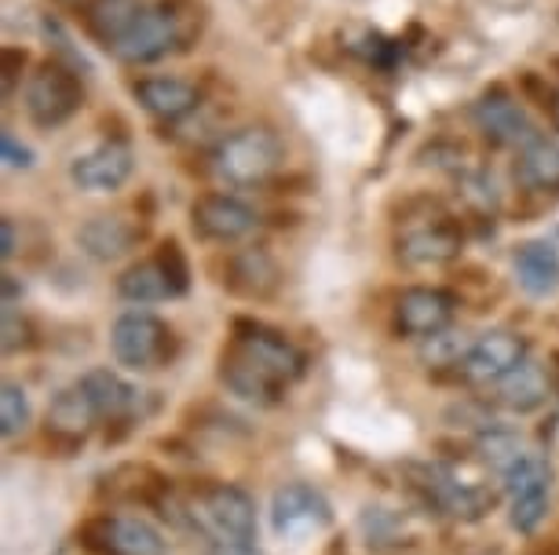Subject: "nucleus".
<instances>
[{
	"label": "nucleus",
	"instance_id": "f257e3e1",
	"mask_svg": "<svg viewBox=\"0 0 559 555\" xmlns=\"http://www.w3.org/2000/svg\"><path fill=\"white\" fill-rule=\"evenodd\" d=\"M205 29V8L198 0H157V4H143L135 15L132 29L114 45L124 67H151L176 51H187L194 37Z\"/></svg>",
	"mask_w": 559,
	"mask_h": 555
},
{
	"label": "nucleus",
	"instance_id": "f03ea898",
	"mask_svg": "<svg viewBox=\"0 0 559 555\" xmlns=\"http://www.w3.org/2000/svg\"><path fill=\"white\" fill-rule=\"evenodd\" d=\"M286 165V146L267 124H246L216 143L209 169L227 186H260Z\"/></svg>",
	"mask_w": 559,
	"mask_h": 555
},
{
	"label": "nucleus",
	"instance_id": "7ed1b4c3",
	"mask_svg": "<svg viewBox=\"0 0 559 555\" xmlns=\"http://www.w3.org/2000/svg\"><path fill=\"white\" fill-rule=\"evenodd\" d=\"M183 505L187 519L213 544H252L257 538V500L235 483H205Z\"/></svg>",
	"mask_w": 559,
	"mask_h": 555
},
{
	"label": "nucleus",
	"instance_id": "20e7f679",
	"mask_svg": "<svg viewBox=\"0 0 559 555\" xmlns=\"http://www.w3.org/2000/svg\"><path fill=\"white\" fill-rule=\"evenodd\" d=\"M81 102H84V88H81L78 70H73L70 62L51 56L29 73L23 107H26V118L34 121L37 129H45V132L62 129V124L81 110Z\"/></svg>",
	"mask_w": 559,
	"mask_h": 555
},
{
	"label": "nucleus",
	"instance_id": "39448f33",
	"mask_svg": "<svg viewBox=\"0 0 559 555\" xmlns=\"http://www.w3.org/2000/svg\"><path fill=\"white\" fill-rule=\"evenodd\" d=\"M110 351L124 370L151 373L176 354V333L151 311H124L110 329Z\"/></svg>",
	"mask_w": 559,
	"mask_h": 555
},
{
	"label": "nucleus",
	"instance_id": "423d86ee",
	"mask_svg": "<svg viewBox=\"0 0 559 555\" xmlns=\"http://www.w3.org/2000/svg\"><path fill=\"white\" fill-rule=\"evenodd\" d=\"M504 490H509L512 530L534 533L545 522L548 500H552V464H548V457L526 449L504 475Z\"/></svg>",
	"mask_w": 559,
	"mask_h": 555
},
{
	"label": "nucleus",
	"instance_id": "0eeeda50",
	"mask_svg": "<svg viewBox=\"0 0 559 555\" xmlns=\"http://www.w3.org/2000/svg\"><path fill=\"white\" fill-rule=\"evenodd\" d=\"M333 508L322 490L311 483H286L271 497V527L282 541H308L314 533L330 530Z\"/></svg>",
	"mask_w": 559,
	"mask_h": 555
},
{
	"label": "nucleus",
	"instance_id": "6e6552de",
	"mask_svg": "<svg viewBox=\"0 0 559 555\" xmlns=\"http://www.w3.org/2000/svg\"><path fill=\"white\" fill-rule=\"evenodd\" d=\"M81 538L96 555H168L162 530L140 516H99L84 522Z\"/></svg>",
	"mask_w": 559,
	"mask_h": 555
},
{
	"label": "nucleus",
	"instance_id": "1a4fd4ad",
	"mask_svg": "<svg viewBox=\"0 0 559 555\" xmlns=\"http://www.w3.org/2000/svg\"><path fill=\"white\" fill-rule=\"evenodd\" d=\"M257 224H260L257 208L224 191H209L202 197H194V205H191V227L202 242L235 245L241 238H249L252 230H257Z\"/></svg>",
	"mask_w": 559,
	"mask_h": 555
},
{
	"label": "nucleus",
	"instance_id": "9d476101",
	"mask_svg": "<svg viewBox=\"0 0 559 555\" xmlns=\"http://www.w3.org/2000/svg\"><path fill=\"white\" fill-rule=\"evenodd\" d=\"M526 359H531V348H526V340L520 337V333L490 329V333H483V337L472 340V348H468V354H464L457 373L476 387H493Z\"/></svg>",
	"mask_w": 559,
	"mask_h": 555
},
{
	"label": "nucleus",
	"instance_id": "9b49d317",
	"mask_svg": "<svg viewBox=\"0 0 559 555\" xmlns=\"http://www.w3.org/2000/svg\"><path fill=\"white\" fill-rule=\"evenodd\" d=\"M132 172H135V154L124 140H107L70 161L73 186H78V191H88V194L121 191V186L132 180Z\"/></svg>",
	"mask_w": 559,
	"mask_h": 555
},
{
	"label": "nucleus",
	"instance_id": "f8f14e48",
	"mask_svg": "<svg viewBox=\"0 0 559 555\" xmlns=\"http://www.w3.org/2000/svg\"><path fill=\"white\" fill-rule=\"evenodd\" d=\"M230 343L246 351L249 359H257L263 370L278 376L282 384L300 381L304 365H308L304 351L286 337V333H278V329H271V326H260V322L238 318L235 322V340H230Z\"/></svg>",
	"mask_w": 559,
	"mask_h": 555
},
{
	"label": "nucleus",
	"instance_id": "ddd939ff",
	"mask_svg": "<svg viewBox=\"0 0 559 555\" xmlns=\"http://www.w3.org/2000/svg\"><path fill=\"white\" fill-rule=\"evenodd\" d=\"M453 311H457V297L439 286H409L399 292L395 300V329L403 337L428 340L436 333L450 329Z\"/></svg>",
	"mask_w": 559,
	"mask_h": 555
},
{
	"label": "nucleus",
	"instance_id": "4468645a",
	"mask_svg": "<svg viewBox=\"0 0 559 555\" xmlns=\"http://www.w3.org/2000/svg\"><path fill=\"white\" fill-rule=\"evenodd\" d=\"M420 490L428 494V500L436 505L439 511L447 516H457V519H483L487 511L493 508V494L487 486L479 483H461L457 471L442 468V464H428L420 468Z\"/></svg>",
	"mask_w": 559,
	"mask_h": 555
},
{
	"label": "nucleus",
	"instance_id": "2eb2a0df",
	"mask_svg": "<svg viewBox=\"0 0 559 555\" xmlns=\"http://www.w3.org/2000/svg\"><path fill=\"white\" fill-rule=\"evenodd\" d=\"M461 245H464V234L453 219L439 216V219H428L420 227H409L403 238H399V260L409 267H447L453 260L461 256Z\"/></svg>",
	"mask_w": 559,
	"mask_h": 555
},
{
	"label": "nucleus",
	"instance_id": "dca6fc26",
	"mask_svg": "<svg viewBox=\"0 0 559 555\" xmlns=\"http://www.w3.org/2000/svg\"><path fill=\"white\" fill-rule=\"evenodd\" d=\"M472 118H476V129L487 135L493 146H515V150H520L526 140L537 135L534 121L526 118V110L504 88L487 92V96L476 102Z\"/></svg>",
	"mask_w": 559,
	"mask_h": 555
},
{
	"label": "nucleus",
	"instance_id": "f3484780",
	"mask_svg": "<svg viewBox=\"0 0 559 555\" xmlns=\"http://www.w3.org/2000/svg\"><path fill=\"white\" fill-rule=\"evenodd\" d=\"M219 381L227 384L230 395H238V399H246L252 406H274L282 402V395H286L289 384H282L278 376L267 373L257 359H249L241 348H230L219 354Z\"/></svg>",
	"mask_w": 559,
	"mask_h": 555
},
{
	"label": "nucleus",
	"instance_id": "a211bd4d",
	"mask_svg": "<svg viewBox=\"0 0 559 555\" xmlns=\"http://www.w3.org/2000/svg\"><path fill=\"white\" fill-rule=\"evenodd\" d=\"M132 96L154 121H165V124L191 118V113L202 107V92L183 77H140V81H132Z\"/></svg>",
	"mask_w": 559,
	"mask_h": 555
},
{
	"label": "nucleus",
	"instance_id": "6ab92c4d",
	"mask_svg": "<svg viewBox=\"0 0 559 555\" xmlns=\"http://www.w3.org/2000/svg\"><path fill=\"white\" fill-rule=\"evenodd\" d=\"M512 275L520 289L534 300H548L559 292V249L548 238H534V242L515 245L512 253Z\"/></svg>",
	"mask_w": 559,
	"mask_h": 555
},
{
	"label": "nucleus",
	"instance_id": "aec40b11",
	"mask_svg": "<svg viewBox=\"0 0 559 555\" xmlns=\"http://www.w3.org/2000/svg\"><path fill=\"white\" fill-rule=\"evenodd\" d=\"M143 230L124 216H92L88 224L78 227V245L84 256L99 260V264H114V260L129 256Z\"/></svg>",
	"mask_w": 559,
	"mask_h": 555
},
{
	"label": "nucleus",
	"instance_id": "412c9836",
	"mask_svg": "<svg viewBox=\"0 0 559 555\" xmlns=\"http://www.w3.org/2000/svg\"><path fill=\"white\" fill-rule=\"evenodd\" d=\"M103 421L92 395L84 391V384H70L51 399L48 406V435L62 438V443H84L92 435V427Z\"/></svg>",
	"mask_w": 559,
	"mask_h": 555
},
{
	"label": "nucleus",
	"instance_id": "4be33fe9",
	"mask_svg": "<svg viewBox=\"0 0 559 555\" xmlns=\"http://www.w3.org/2000/svg\"><path fill=\"white\" fill-rule=\"evenodd\" d=\"M278 281H282V270L271 260V253H263V249H238V253H230L224 286L235 292V297L267 300L271 292L278 289Z\"/></svg>",
	"mask_w": 559,
	"mask_h": 555
},
{
	"label": "nucleus",
	"instance_id": "5701e85b",
	"mask_svg": "<svg viewBox=\"0 0 559 555\" xmlns=\"http://www.w3.org/2000/svg\"><path fill=\"white\" fill-rule=\"evenodd\" d=\"M493 387H498V395H493L498 406H504V410H512V413H534L556 395L552 376H548V365H537L534 359L520 362L509 376H504V381H498Z\"/></svg>",
	"mask_w": 559,
	"mask_h": 555
},
{
	"label": "nucleus",
	"instance_id": "b1692460",
	"mask_svg": "<svg viewBox=\"0 0 559 555\" xmlns=\"http://www.w3.org/2000/svg\"><path fill=\"white\" fill-rule=\"evenodd\" d=\"M515 183L534 194L559 191V140L537 132L515 150Z\"/></svg>",
	"mask_w": 559,
	"mask_h": 555
},
{
	"label": "nucleus",
	"instance_id": "393cba45",
	"mask_svg": "<svg viewBox=\"0 0 559 555\" xmlns=\"http://www.w3.org/2000/svg\"><path fill=\"white\" fill-rule=\"evenodd\" d=\"M81 384H84V391L92 395V402H96L103 421L124 424V421H132V417L140 413L143 391H135V387L114 370H88L81 376Z\"/></svg>",
	"mask_w": 559,
	"mask_h": 555
},
{
	"label": "nucleus",
	"instance_id": "a878e982",
	"mask_svg": "<svg viewBox=\"0 0 559 555\" xmlns=\"http://www.w3.org/2000/svg\"><path fill=\"white\" fill-rule=\"evenodd\" d=\"M140 12H143V0H92L81 15H84L88 37L114 51V45L129 34Z\"/></svg>",
	"mask_w": 559,
	"mask_h": 555
},
{
	"label": "nucleus",
	"instance_id": "bb28decb",
	"mask_svg": "<svg viewBox=\"0 0 559 555\" xmlns=\"http://www.w3.org/2000/svg\"><path fill=\"white\" fill-rule=\"evenodd\" d=\"M118 292H121V300H129V303H162L168 297H176L173 286H168V278H165V270L157 267V260L132 264L118 278Z\"/></svg>",
	"mask_w": 559,
	"mask_h": 555
},
{
	"label": "nucleus",
	"instance_id": "cd10ccee",
	"mask_svg": "<svg viewBox=\"0 0 559 555\" xmlns=\"http://www.w3.org/2000/svg\"><path fill=\"white\" fill-rule=\"evenodd\" d=\"M479 457L487 460V464L498 471V475L504 479L509 475V468L515 464V460H520L526 449H523V438L515 435V432H509V427H487V432L479 435Z\"/></svg>",
	"mask_w": 559,
	"mask_h": 555
},
{
	"label": "nucleus",
	"instance_id": "c85d7f7f",
	"mask_svg": "<svg viewBox=\"0 0 559 555\" xmlns=\"http://www.w3.org/2000/svg\"><path fill=\"white\" fill-rule=\"evenodd\" d=\"M468 348H472L468 333L442 329V333H436V337H428L425 343H420V362L431 365V370H447V365H457L461 370Z\"/></svg>",
	"mask_w": 559,
	"mask_h": 555
},
{
	"label": "nucleus",
	"instance_id": "c756f323",
	"mask_svg": "<svg viewBox=\"0 0 559 555\" xmlns=\"http://www.w3.org/2000/svg\"><path fill=\"white\" fill-rule=\"evenodd\" d=\"M344 48L358 56L362 62H377V67H392V56H395V45L388 40L384 34H377V29L369 26H352L341 34Z\"/></svg>",
	"mask_w": 559,
	"mask_h": 555
},
{
	"label": "nucleus",
	"instance_id": "7c9ffc66",
	"mask_svg": "<svg viewBox=\"0 0 559 555\" xmlns=\"http://www.w3.org/2000/svg\"><path fill=\"white\" fill-rule=\"evenodd\" d=\"M26 424H29V399L15 381H8L4 391H0V432H4V438H15L19 432H26Z\"/></svg>",
	"mask_w": 559,
	"mask_h": 555
},
{
	"label": "nucleus",
	"instance_id": "2f4dec72",
	"mask_svg": "<svg viewBox=\"0 0 559 555\" xmlns=\"http://www.w3.org/2000/svg\"><path fill=\"white\" fill-rule=\"evenodd\" d=\"M157 267L165 270L168 286H173L176 297H187V289H191V264H187V253L183 245L176 242V238H168V242L157 245Z\"/></svg>",
	"mask_w": 559,
	"mask_h": 555
},
{
	"label": "nucleus",
	"instance_id": "473e14b6",
	"mask_svg": "<svg viewBox=\"0 0 559 555\" xmlns=\"http://www.w3.org/2000/svg\"><path fill=\"white\" fill-rule=\"evenodd\" d=\"M0 333H4V340H0L4 354H19V351L34 348V326H29V318H23L15 307H4V326H0Z\"/></svg>",
	"mask_w": 559,
	"mask_h": 555
},
{
	"label": "nucleus",
	"instance_id": "72a5a7b5",
	"mask_svg": "<svg viewBox=\"0 0 559 555\" xmlns=\"http://www.w3.org/2000/svg\"><path fill=\"white\" fill-rule=\"evenodd\" d=\"M461 197H464V202H468V205L483 208V213H490V208L498 205V194H493V183H490L483 172L461 176Z\"/></svg>",
	"mask_w": 559,
	"mask_h": 555
},
{
	"label": "nucleus",
	"instance_id": "f704fd0d",
	"mask_svg": "<svg viewBox=\"0 0 559 555\" xmlns=\"http://www.w3.org/2000/svg\"><path fill=\"white\" fill-rule=\"evenodd\" d=\"M29 56L23 48H12L8 45L4 51H0V73H4V96H12L15 85L23 81V70H26Z\"/></svg>",
	"mask_w": 559,
	"mask_h": 555
},
{
	"label": "nucleus",
	"instance_id": "c9c22d12",
	"mask_svg": "<svg viewBox=\"0 0 559 555\" xmlns=\"http://www.w3.org/2000/svg\"><path fill=\"white\" fill-rule=\"evenodd\" d=\"M0 157H4L8 169H29L34 165V150L26 143H19L12 132L0 135Z\"/></svg>",
	"mask_w": 559,
	"mask_h": 555
},
{
	"label": "nucleus",
	"instance_id": "e433bc0d",
	"mask_svg": "<svg viewBox=\"0 0 559 555\" xmlns=\"http://www.w3.org/2000/svg\"><path fill=\"white\" fill-rule=\"evenodd\" d=\"M0 238H4V249H0V256L12 260L19 253V238H15V219L4 216V224H0Z\"/></svg>",
	"mask_w": 559,
	"mask_h": 555
},
{
	"label": "nucleus",
	"instance_id": "4c0bfd02",
	"mask_svg": "<svg viewBox=\"0 0 559 555\" xmlns=\"http://www.w3.org/2000/svg\"><path fill=\"white\" fill-rule=\"evenodd\" d=\"M205 555H260L252 544H213Z\"/></svg>",
	"mask_w": 559,
	"mask_h": 555
},
{
	"label": "nucleus",
	"instance_id": "58836bf2",
	"mask_svg": "<svg viewBox=\"0 0 559 555\" xmlns=\"http://www.w3.org/2000/svg\"><path fill=\"white\" fill-rule=\"evenodd\" d=\"M15 300H23V286L15 275H4V307H15Z\"/></svg>",
	"mask_w": 559,
	"mask_h": 555
},
{
	"label": "nucleus",
	"instance_id": "ea45409f",
	"mask_svg": "<svg viewBox=\"0 0 559 555\" xmlns=\"http://www.w3.org/2000/svg\"><path fill=\"white\" fill-rule=\"evenodd\" d=\"M548 376H552V387H556V395H559V351L548 354Z\"/></svg>",
	"mask_w": 559,
	"mask_h": 555
},
{
	"label": "nucleus",
	"instance_id": "a19ab883",
	"mask_svg": "<svg viewBox=\"0 0 559 555\" xmlns=\"http://www.w3.org/2000/svg\"><path fill=\"white\" fill-rule=\"evenodd\" d=\"M51 4L67 8V12H84V8H88V4H92V0H51Z\"/></svg>",
	"mask_w": 559,
	"mask_h": 555
},
{
	"label": "nucleus",
	"instance_id": "79ce46f5",
	"mask_svg": "<svg viewBox=\"0 0 559 555\" xmlns=\"http://www.w3.org/2000/svg\"><path fill=\"white\" fill-rule=\"evenodd\" d=\"M548 113H552V124H556V132H559V96H556V102H552V110H548Z\"/></svg>",
	"mask_w": 559,
	"mask_h": 555
}]
</instances>
